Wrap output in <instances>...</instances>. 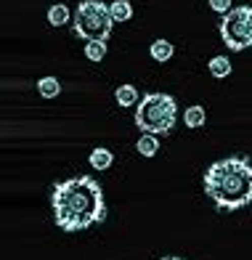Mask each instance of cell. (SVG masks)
<instances>
[{
	"instance_id": "obj_1",
	"label": "cell",
	"mask_w": 252,
	"mask_h": 260,
	"mask_svg": "<svg viewBox=\"0 0 252 260\" xmlns=\"http://www.w3.org/2000/svg\"><path fill=\"white\" fill-rule=\"evenodd\" d=\"M51 207L56 226L67 234L85 231L106 218L104 191L93 175H77L56 183L51 191Z\"/></svg>"
},
{
	"instance_id": "obj_2",
	"label": "cell",
	"mask_w": 252,
	"mask_h": 260,
	"mask_svg": "<svg viewBox=\"0 0 252 260\" xmlns=\"http://www.w3.org/2000/svg\"><path fill=\"white\" fill-rule=\"evenodd\" d=\"M205 194L223 212L252 205V165L244 157H226L212 162L205 173Z\"/></svg>"
},
{
	"instance_id": "obj_3",
	"label": "cell",
	"mask_w": 252,
	"mask_h": 260,
	"mask_svg": "<svg viewBox=\"0 0 252 260\" xmlns=\"http://www.w3.org/2000/svg\"><path fill=\"white\" fill-rule=\"evenodd\" d=\"M178 104L170 93H146L136 109V127L151 136H167L175 130Z\"/></svg>"
},
{
	"instance_id": "obj_4",
	"label": "cell",
	"mask_w": 252,
	"mask_h": 260,
	"mask_svg": "<svg viewBox=\"0 0 252 260\" xmlns=\"http://www.w3.org/2000/svg\"><path fill=\"white\" fill-rule=\"evenodd\" d=\"M114 27V19L109 14V3H101V0H82L77 3L75 19H72V32L82 38L85 43L90 40H109Z\"/></svg>"
},
{
	"instance_id": "obj_5",
	"label": "cell",
	"mask_w": 252,
	"mask_h": 260,
	"mask_svg": "<svg viewBox=\"0 0 252 260\" xmlns=\"http://www.w3.org/2000/svg\"><path fill=\"white\" fill-rule=\"evenodd\" d=\"M220 38L226 48L239 53L252 45V6H234L220 19Z\"/></svg>"
},
{
	"instance_id": "obj_6",
	"label": "cell",
	"mask_w": 252,
	"mask_h": 260,
	"mask_svg": "<svg viewBox=\"0 0 252 260\" xmlns=\"http://www.w3.org/2000/svg\"><path fill=\"white\" fill-rule=\"evenodd\" d=\"M88 165L93 170H99V173H104V170H109L112 165H114V154L109 149H104V146H96L90 154H88Z\"/></svg>"
},
{
	"instance_id": "obj_7",
	"label": "cell",
	"mask_w": 252,
	"mask_h": 260,
	"mask_svg": "<svg viewBox=\"0 0 252 260\" xmlns=\"http://www.w3.org/2000/svg\"><path fill=\"white\" fill-rule=\"evenodd\" d=\"M45 16H48V24L51 27H64V24H69V19H75V14L69 11L67 3H53Z\"/></svg>"
},
{
	"instance_id": "obj_8",
	"label": "cell",
	"mask_w": 252,
	"mask_h": 260,
	"mask_svg": "<svg viewBox=\"0 0 252 260\" xmlns=\"http://www.w3.org/2000/svg\"><path fill=\"white\" fill-rule=\"evenodd\" d=\"M205 122H207V112H205V106L194 104V106H188V109H183V125H186L188 130H199V127H205Z\"/></svg>"
},
{
	"instance_id": "obj_9",
	"label": "cell",
	"mask_w": 252,
	"mask_h": 260,
	"mask_svg": "<svg viewBox=\"0 0 252 260\" xmlns=\"http://www.w3.org/2000/svg\"><path fill=\"white\" fill-rule=\"evenodd\" d=\"M114 99H117V104L122 106V109H130V106H138V101H141V96H138V88H136V85H130V82H125V85H119V88L114 90Z\"/></svg>"
},
{
	"instance_id": "obj_10",
	"label": "cell",
	"mask_w": 252,
	"mask_h": 260,
	"mask_svg": "<svg viewBox=\"0 0 252 260\" xmlns=\"http://www.w3.org/2000/svg\"><path fill=\"white\" fill-rule=\"evenodd\" d=\"M109 14L114 24H125V21L133 19V3L130 0H114V3H109Z\"/></svg>"
},
{
	"instance_id": "obj_11",
	"label": "cell",
	"mask_w": 252,
	"mask_h": 260,
	"mask_svg": "<svg viewBox=\"0 0 252 260\" xmlns=\"http://www.w3.org/2000/svg\"><path fill=\"white\" fill-rule=\"evenodd\" d=\"M149 53H151V58L154 61H160V64H165V61H170L173 58V53H175V48H173V43L170 40H154L151 45H149Z\"/></svg>"
},
{
	"instance_id": "obj_12",
	"label": "cell",
	"mask_w": 252,
	"mask_h": 260,
	"mask_svg": "<svg viewBox=\"0 0 252 260\" xmlns=\"http://www.w3.org/2000/svg\"><path fill=\"white\" fill-rule=\"evenodd\" d=\"M136 151L141 157H154L160 151V136H151V133H143L141 138H138V144H136Z\"/></svg>"
},
{
	"instance_id": "obj_13",
	"label": "cell",
	"mask_w": 252,
	"mask_h": 260,
	"mask_svg": "<svg viewBox=\"0 0 252 260\" xmlns=\"http://www.w3.org/2000/svg\"><path fill=\"white\" fill-rule=\"evenodd\" d=\"M210 75L215 80H226L231 75V61H229V56H212L210 58Z\"/></svg>"
},
{
	"instance_id": "obj_14",
	"label": "cell",
	"mask_w": 252,
	"mask_h": 260,
	"mask_svg": "<svg viewBox=\"0 0 252 260\" xmlns=\"http://www.w3.org/2000/svg\"><path fill=\"white\" fill-rule=\"evenodd\" d=\"M38 93H40L43 99H56L58 93H61V82H58L56 77H51V75L40 77L38 80Z\"/></svg>"
},
{
	"instance_id": "obj_15",
	"label": "cell",
	"mask_w": 252,
	"mask_h": 260,
	"mask_svg": "<svg viewBox=\"0 0 252 260\" xmlns=\"http://www.w3.org/2000/svg\"><path fill=\"white\" fill-rule=\"evenodd\" d=\"M85 58H88V61H93V64L104 61V58H106V43H104V40H90V43H85Z\"/></svg>"
},
{
	"instance_id": "obj_16",
	"label": "cell",
	"mask_w": 252,
	"mask_h": 260,
	"mask_svg": "<svg viewBox=\"0 0 252 260\" xmlns=\"http://www.w3.org/2000/svg\"><path fill=\"white\" fill-rule=\"evenodd\" d=\"M210 8L215 11V14H229V11L234 8V0H210Z\"/></svg>"
},
{
	"instance_id": "obj_17",
	"label": "cell",
	"mask_w": 252,
	"mask_h": 260,
	"mask_svg": "<svg viewBox=\"0 0 252 260\" xmlns=\"http://www.w3.org/2000/svg\"><path fill=\"white\" fill-rule=\"evenodd\" d=\"M162 260H183V257H173V255H170V257H162Z\"/></svg>"
}]
</instances>
